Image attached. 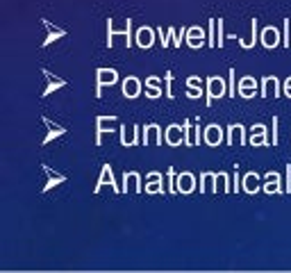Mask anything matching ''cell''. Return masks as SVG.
I'll return each mask as SVG.
<instances>
[{
    "mask_svg": "<svg viewBox=\"0 0 291 273\" xmlns=\"http://www.w3.org/2000/svg\"><path fill=\"white\" fill-rule=\"evenodd\" d=\"M227 96V84L223 77L218 75H209L207 82H205V107H212L214 100Z\"/></svg>",
    "mask_w": 291,
    "mask_h": 273,
    "instance_id": "1",
    "label": "cell"
},
{
    "mask_svg": "<svg viewBox=\"0 0 291 273\" xmlns=\"http://www.w3.org/2000/svg\"><path fill=\"white\" fill-rule=\"evenodd\" d=\"M118 82V71L116 68H98L95 71V96H103V86H112Z\"/></svg>",
    "mask_w": 291,
    "mask_h": 273,
    "instance_id": "2",
    "label": "cell"
},
{
    "mask_svg": "<svg viewBox=\"0 0 291 273\" xmlns=\"http://www.w3.org/2000/svg\"><path fill=\"white\" fill-rule=\"evenodd\" d=\"M107 185V187H112L114 189V194H123L121 191V185L116 182V177H114V171H112V164H103V168H100V177H98V182H95V187H93V191L98 194L103 187Z\"/></svg>",
    "mask_w": 291,
    "mask_h": 273,
    "instance_id": "3",
    "label": "cell"
},
{
    "mask_svg": "<svg viewBox=\"0 0 291 273\" xmlns=\"http://www.w3.org/2000/svg\"><path fill=\"white\" fill-rule=\"evenodd\" d=\"M236 96H241L244 100H253L255 96H259V84L253 75H246L236 82Z\"/></svg>",
    "mask_w": 291,
    "mask_h": 273,
    "instance_id": "4",
    "label": "cell"
},
{
    "mask_svg": "<svg viewBox=\"0 0 291 273\" xmlns=\"http://www.w3.org/2000/svg\"><path fill=\"white\" fill-rule=\"evenodd\" d=\"M118 130H121V146H125V148H134V146L141 144V127L136 125V123L130 125V127L121 125Z\"/></svg>",
    "mask_w": 291,
    "mask_h": 273,
    "instance_id": "5",
    "label": "cell"
},
{
    "mask_svg": "<svg viewBox=\"0 0 291 273\" xmlns=\"http://www.w3.org/2000/svg\"><path fill=\"white\" fill-rule=\"evenodd\" d=\"M184 43L189 46V48L198 50V48H203V46H207V34H205V30L200 25H191V27H186Z\"/></svg>",
    "mask_w": 291,
    "mask_h": 273,
    "instance_id": "6",
    "label": "cell"
},
{
    "mask_svg": "<svg viewBox=\"0 0 291 273\" xmlns=\"http://www.w3.org/2000/svg\"><path fill=\"white\" fill-rule=\"evenodd\" d=\"M259 96H262V98H268V96L277 98V96H282L280 80H277L275 75H264L262 82H259Z\"/></svg>",
    "mask_w": 291,
    "mask_h": 273,
    "instance_id": "7",
    "label": "cell"
},
{
    "mask_svg": "<svg viewBox=\"0 0 291 273\" xmlns=\"http://www.w3.org/2000/svg\"><path fill=\"white\" fill-rule=\"evenodd\" d=\"M143 191L146 194H166V187H164V175L159 171H150L146 175V185H143Z\"/></svg>",
    "mask_w": 291,
    "mask_h": 273,
    "instance_id": "8",
    "label": "cell"
},
{
    "mask_svg": "<svg viewBox=\"0 0 291 273\" xmlns=\"http://www.w3.org/2000/svg\"><path fill=\"white\" fill-rule=\"evenodd\" d=\"M203 141L209 146V148H218L223 144V127L218 123H209L203 130Z\"/></svg>",
    "mask_w": 291,
    "mask_h": 273,
    "instance_id": "9",
    "label": "cell"
},
{
    "mask_svg": "<svg viewBox=\"0 0 291 273\" xmlns=\"http://www.w3.org/2000/svg\"><path fill=\"white\" fill-rule=\"evenodd\" d=\"M262 191L264 194H284V187H282V177L277 171H268L264 175V185H262Z\"/></svg>",
    "mask_w": 291,
    "mask_h": 273,
    "instance_id": "10",
    "label": "cell"
},
{
    "mask_svg": "<svg viewBox=\"0 0 291 273\" xmlns=\"http://www.w3.org/2000/svg\"><path fill=\"white\" fill-rule=\"evenodd\" d=\"M143 146H162L164 144V134H162V127L157 123H148L143 125V139H141Z\"/></svg>",
    "mask_w": 291,
    "mask_h": 273,
    "instance_id": "11",
    "label": "cell"
},
{
    "mask_svg": "<svg viewBox=\"0 0 291 273\" xmlns=\"http://www.w3.org/2000/svg\"><path fill=\"white\" fill-rule=\"evenodd\" d=\"M259 43H262L266 50L277 48V46L282 43V36H280V32H277V27H273V25L264 27V30L259 32Z\"/></svg>",
    "mask_w": 291,
    "mask_h": 273,
    "instance_id": "12",
    "label": "cell"
},
{
    "mask_svg": "<svg viewBox=\"0 0 291 273\" xmlns=\"http://www.w3.org/2000/svg\"><path fill=\"white\" fill-rule=\"evenodd\" d=\"M227 132V146H246L248 144V139H246V127L241 125V123H230V125L225 127Z\"/></svg>",
    "mask_w": 291,
    "mask_h": 273,
    "instance_id": "13",
    "label": "cell"
},
{
    "mask_svg": "<svg viewBox=\"0 0 291 273\" xmlns=\"http://www.w3.org/2000/svg\"><path fill=\"white\" fill-rule=\"evenodd\" d=\"M114 125H116V116H98L95 118V146L103 144V134L105 132H114Z\"/></svg>",
    "mask_w": 291,
    "mask_h": 273,
    "instance_id": "14",
    "label": "cell"
},
{
    "mask_svg": "<svg viewBox=\"0 0 291 273\" xmlns=\"http://www.w3.org/2000/svg\"><path fill=\"white\" fill-rule=\"evenodd\" d=\"M164 144H168V146H184V125L171 123V125L164 130Z\"/></svg>",
    "mask_w": 291,
    "mask_h": 273,
    "instance_id": "15",
    "label": "cell"
},
{
    "mask_svg": "<svg viewBox=\"0 0 291 273\" xmlns=\"http://www.w3.org/2000/svg\"><path fill=\"white\" fill-rule=\"evenodd\" d=\"M241 191H246V194H250V196L259 194V191H262V175L255 171L246 173V175L241 177Z\"/></svg>",
    "mask_w": 291,
    "mask_h": 273,
    "instance_id": "16",
    "label": "cell"
},
{
    "mask_svg": "<svg viewBox=\"0 0 291 273\" xmlns=\"http://www.w3.org/2000/svg\"><path fill=\"white\" fill-rule=\"evenodd\" d=\"M141 80L139 77H134V75H127L125 80L121 82V91H123V96H125L127 100H134V98H139L141 96Z\"/></svg>",
    "mask_w": 291,
    "mask_h": 273,
    "instance_id": "17",
    "label": "cell"
},
{
    "mask_svg": "<svg viewBox=\"0 0 291 273\" xmlns=\"http://www.w3.org/2000/svg\"><path fill=\"white\" fill-rule=\"evenodd\" d=\"M134 46H139L141 50H148L155 46V30L153 27H139V30L134 32Z\"/></svg>",
    "mask_w": 291,
    "mask_h": 273,
    "instance_id": "18",
    "label": "cell"
},
{
    "mask_svg": "<svg viewBox=\"0 0 291 273\" xmlns=\"http://www.w3.org/2000/svg\"><path fill=\"white\" fill-rule=\"evenodd\" d=\"M196 177H193V173H189V171H182V173H177V194H184V196H189V194H193L196 191Z\"/></svg>",
    "mask_w": 291,
    "mask_h": 273,
    "instance_id": "19",
    "label": "cell"
},
{
    "mask_svg": "<svg viewBox=\"0 0 291 273\" xmlns=\"http://www.w3.org/2000/svg\"><path fill=\"white\" fill-rule=\"evenodd\" d=\"M130 189H134L136 194H141L143 191V185H141V175L136 171H130L123 175V185H121V191L123 194H127Z\"/></svg>",
    "mask_w": 291,
    "mask_h": 273,
    "instance_id": "20",
    "label": "cell"
},
{
    "mask_svg": "<svg viewBox=\"0 0 291 273\" xmlns=\"http://www.w3.org/2000/svg\"><path fill=\"white\" fill-rule=\"evenodd\" d=\"M248 144L253 146H266L268 144V139H266V125L264 123H255L253 127H250V139H248Z\"/></svg>",
    "mask_w": 291,
    "mask_h": 273,
    "instance_id": "21",
    "label": "cell"
},
{
    "mask_svg": "<svg viewBox=\"0 0 291 273\" xmlns=\"http://www.w3.org/2000/svg\"><path fill=\"white\" fill-rule=\"evenodd\" d=\"M198 191H200V194H207V191L216 194V173H212V171L200 173V185H198Z\"/></svg>",
    "mask_w": 291,
    "mask_h": 273,
    "instance_id": "22",
    "label": "cell"
},
{
    "mask_svg": "<svg viewBox=\"0 0 291 273\" xmlns=\"http://www.w3.org/2000/svg\"><path fill=\"white\" fill-rule=\"evenodd\" d=\"M41 73H43L45 80H48V86L43 89V94H41V96H50V94H55L57 89H64V86H66V80H59L57 75H53V73L45 71V68H43Z\"/></svg>",
    "mask_w": 291,
    "mask_h": 273,
    "instance_id": "23",
    "label": "cell"
},
{
    "mask_svg": "<svg viewBox=\"0 0 291 273\" xmlns=\"http://www.w3.org/2000/svg\"><path fill=\"white\" fill-rule=\"evenodd\" d=\"M43 25H45V30H48V36H45V41H43V48H48L50 43H55V41L66 36V30H59V27L50 25V21H43Z\"/></svg>",
    "mask_w": 291,
    "mask_h": 273,
    "instance_id": "24",
    "label": "cell"
},
{
    "mask_svg": "<svg viewBox=\"0 0 291 273\" xmlns=\"http://www.w3.org/2000/svg\"><path fill=\"white\" fill-rule=\"evenodd\" d=\"M43 171H45V175H48V182H45V187H43V194H45V191H50V189H55V187H59V185H64V182H66V175H59V173L50 171V166H43Z\"/></svg>",
    "mask_w": 291,
    "mask_h": 273,
    "instance_id": "25",
    "label": "cell"
},
{
    "mask_svg": "<svg viewBox=\"0 0 291 273\" xmlns=\"http://www.w3.org/2000/svg\"><path fill=\"white\" fill-rule=\"evenodd\" d=\"M259 41V32H257V18H253V23H250V39H239V46L244 50H250L255 48V43Z\"/></svg>",
    "mask_w": 291,
    "mask_h": 273,
    "instance_id": "26",
    "label": "cell"
},
{
    "mask_svg": "<svg viewBox=\"0 0 291 273\" xmlns=\"http://www.w3.org/2000/svg\"><path fill=\"white\" fill-rule=\"evenodd\" d=\"M43 123L48 125V134H45V139H43V144H50L53 139H57V136H62L64 132H66V127H62V125H55V123H50V118H45L43 116Z\"/></svg>",
    "mask_w": 291,
    "mask_h": 273,
    "instance_id": "27",
    "label": "cell"
},
{
    "mask_svg": "<svg viewBox=\"0 0 291 273\" xmlns=\"http://www.w3.org/2000/svg\"><path fill=\"white\" fill-rule=\"evenodd\" d=\"M216 191H223V194H230L232 191L230 175H227V173H216Z\"/></svg>",
    "mask_w": 291,
    "mask_h": 273,
    "instance_id": "28",
    "label": "cell"
},
{
    "mask_svg": "<svg viewBox=\"0 0 291 273\" xmlns=\"http://www.w3.org/2000/svg\"><path fill=\"white\" fill-rule=\"evenodd\" d=\"M166 185H168V194H177V171L173 166L166 173Z\"/></svg>",
    "mask_w": 291,
    "mask_h": 273,
    "instance_id": "29",
    "label": "cell"
},
{
    "mask_svg": "<svg viewBox=\"0 0 291 273\" xmlns=\"http://www.w3.org/2000/svg\"><path fill=\"white\" fill-rule=\"evenodd\" d=\"M207 46L216 48V18H209V27H207Z\"/></svg>",
    "mask_w": 291,
    "mask_h": 273,
    "instance_id": "30",
    "label": "cell"
},
{
    "mask_svg": "<svg viewBox=\"0 0 291 273\" xmlns=\"http://www.w3.org/2000/svg\"><path fill=\"white\" fill-rule=\"evenodd\" d=\"M164 96H166L168 100L175 98V94H173V73L166 71V75H164Z\"/></svg>",
    "mask_w": 291,
    "mask_h": 273,
    "instance_id": "31",
    "label": "cell"
},
{
    "mask_svg": "<svg viewBox=\"0 0 291 273\" xmlns=\"http://www.w3.org/2000/svg\"><path fill=\"white\" fill-rule=\"evenodd\" d=\"M116 34L125 36V27H123V32H116V30H114V21H112V18H107V48H112V46H114V36H116Z\"/></svg>",
    "mask_w": 291,
    "mask_h": 273,
    "instance_id": "32",
    "label": "cell"
},
{
    "mask_svg": "<svg viewBox=\"0 0 291 273\" xmlns=\"http://www.w3.org/2000/svg\"><path fill=\"white\" fill-rule=\"evenodd\" d=\"M191 139H193V146H198L203 141V127H200V118L193 121V127H191Z\"/></svg>",
    "mask_w": 291,
    "mask_h": 273,
    "instance_id": "33",
    "label": "cell"
},
{
    "mask_svg": "<svg viewBox=\"0 0 291 273\" xmlns=\"http://www.w3.org/2000/svg\"><path fill=\"white\" fill-rule=\"evenodd\" d=\"M216 46L223 48L225 46V32H223V18H216Z\"/></svg>",
    "mask_w": 291,
    "mask_h": 273,
    "instance_id": "34",
    "label": "cell"
},
{
    "mask_svg": "<svg viewBox=\"0 0 291 273\" xmlns=\"http://www.w3.org/2000/svg\"><path fill=\"white\" fill-rule=\"evenodd\" d=\"M205 96V89L203 86H186V98L189 100H198Z\"/></svg>",
    "mask_w": 291,
    "mask_h": 273,
    "instance_id": "35",
    "label": "cell"
},
{
    "mask_svg": "<svg viewBox=\"0 0 291 273\" xmlns=\"http://www.w3.org/2000/svg\"><path fill=\"white\" fill-rule=\"evenodd\" d=\"M132 43H134V32H132V18H127L125 21V48H130Z\"/></svg>",
    "mask_w": 291,
    "mask_h": 273,
    "instance_id": "36",
    "label": "cell"
},
{
    "mask_svg": "<svg viewBox=\"0 0 291 273\" xmlns=\"http://www.w3.org/2000/svg\"><path fill=\"white\" fill-rule=\"evenodd\" d=\"M271 144L273 146H277V144H280V139H277V125H280V118H277V116H273L271 118Z\"/></svg>",
    "mask_w": 291,
    "mask_h": 273,
    "instance_id": "37",
    "label": "cell"
},
{
    "mask_svg": "<svg viewBox=\"0 0 291 273\" xmlns=\"http://www.w3.org/2000/svg\"><path fill=\"white\" fill-rule=\"evenodd\" d=\"M146 98L150 100L162 98V86H146Z\"/></svg>",
    "mask_w": 291,
    "mask_h": 273,
    "instance_id": "38",
    "label": "cell"
},
{
    "mask_svg": "<svg viewBox=\"0 0 291 273\" xmlns=\"http://www.w3.org/2000/svg\"><path fill=\"white\" fill-rule=\"evenodd\" d=\"M284 194H291V164H286L284 171Z\"/></svg>",
    "mask_w": 291,
    "mask_h": 273,
    "instance_id": "39",
    "label": "cell"
},
{
    "mask_svg": "<svg viewBox=\"0 0 291 273\" xmlns=\"http://www.w3.org/2000/svg\"><path fill=\"white\" fill-rule=\"evenodd\" d=\"M143 86H162V77H157V75L146 77V80H143Z\"/></svg>",
    "mask_w": 291,
    "mask_h": 273,
    "instance_id": "40",
    "label": "cell"
},
{
    "mask_svg": "<svg viewBox=\"0 0 291 273\" xmlns=\"http://www.w3.org/2000/svg\"><path fill=\"white\" fill-rule=\"evenodd\" d=\"M227 75H230V84H227V96H230V98H234V68H230V73H227Z\"/></svg>",
    "mask_w": 291,
    "mask_h": 273,
    "instance_id": "41",
    "label": "cell"
},
{
    "mask_svg": "<svg viewBox=\"0 0 291 273\" xmlns=\"http://www.w3.org/2000/svg\"><path fill=\"white\" fill-rule=\"evenodd\" d=\"M186 86H203V80L196 77V75H191V77H186Z\"/></svg>",
    "mask_w": 291,
    "mask_h": 273,
    "instance_id": "42",
    "label": "cell"
},
{
    "mask_svg": "<svg viewBox=\"0 0 291 273\" xmlns=\"http://www.w3.org/2000/svg\"><path fill=\"white\" fill-rule=\"evenodd\" d=\"M282 94H284L286 98H291V75L284 80V91H282Z\"/></svg>",
    "mask_w": 291,
    "mask_h": 273,
    "instance_id": "43",
    "label": "cell"
}]
</instances>
